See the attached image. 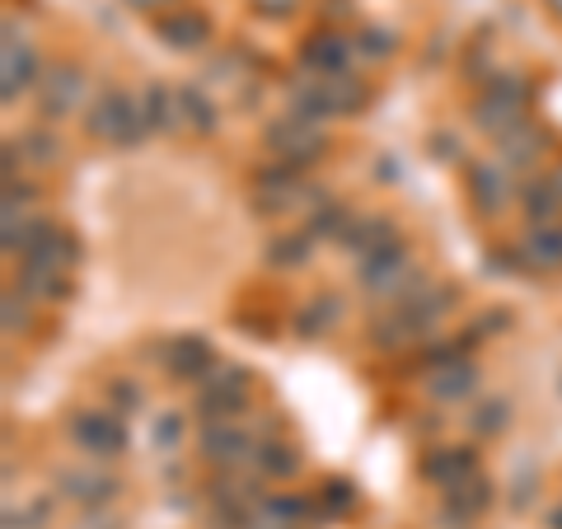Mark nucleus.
I'll return each instance as SVG.
<instances>
[{
  "label": "nucleus",
  "instance_id": "nucleus-1",
  "mask_svg": "<svg viewBox=\"0 0 562 529\" xmlns=\"http://www.w3.org/2000/svg\"><path fill=\"white\" fill-rule=\"evenodd\" d=\"M366 85L342 70V76H310L301 85H291V113H301L310 122H328V117H342V113H357L366 109Z\"/></svg>",
  "mask_w": 562,
  "mask_h": 529
},
{
  "label": "nucleus",
  "instance_id": "nucleus-2",
  "mask_svg": "<svg viewBox=\"0 0 562 529\" xmlns=\"http://www.w3.org/2000/svg\"><path fill=\"white\" fill-rule=\"evenodd\" d=\"M85 132L109 140V146H136L140 136L150 132L146 122V103H140L132 90H117V85H109L90 109H85Z\"/></svg>",
  "mask_w": 562,
  "mask_h": 529
},
{
  "label": "nucleus",
  "instance_id": "nucleus-3",
  "mask_svg": "<svg viewBox=\"0 0 562 529\" xmlns=\"http://www.w3.org/2000/svg\"><path fill=\"white\" fill-rule=\"evenodd\" d=\"M525 113H530V85L520 76H492L487 90L473 99V127L487 136H506L520 122H530Z\"/></svg>",
  "mask_w": 562,
  "mask_h": 529
},
{
  "label": "nucleus",
  "instance_id": "nucleus-4",
  "mask_svg": "<svg viewBox=\"0 0 562 529\" xmlns=\"http://www.w3.org/2000/svg\"><path fill=\"white\" fill-rule=\"evenodd\" d=\"M361 286L380 295L384 305H398V300H408L417 286H427V277H422V268L413 262L408 244H390V249H380L375 258L361 262Z\"/></svg>",
  "mask_w": 562,
  "mask_h": 529
},
{
  "label": "nucleus",
  "instance_id": "nucleus-5",
  "mask_svg": "<svg viewBox=\"0 0 562 529\" xmlns=\"http://www.w3.org/2000/svg\"><path fill=\"white\" fill-rule=\"evenodd\" d=\"M14 254H20L29 272H66L70 277V268L80 262V239L52 221H29Z\"/></svg>",
  "mask_w": 562,
  "mask_h": 529
},
{
  "label": "nucleus",
  "instance_id": "nucleus-6",
  "mask_svg": "<svg viewBox=\"0 0 562 529\" xmlns=\"http://www.w3.org/2000/svg\"><path fill=\"white\" fill-rule=\"evenodd\" d=\"M262 146L272 150V160L305 169V165H314L324 155L328 136H324V122H310L301 113H286V117L268 122V132H262Z\"/></svg>",
  "mask_w": 562,
  "mask_h": 529
},
{
  "label": "nucleus",
  "instance_id": "nucleus-7",
  "mask_svg": "<svg viewBox=\"0 0 562 529\" xmlns=\"http://www.w3.org/2000/svg\"><path fill=\"white\" fill-rule=\"evenodd\" d=\"M244 403H249V370L216 365L198 390V417H202V427L206 421H235L244 413Z\"/></svg>",
  "mask_w": 562,
  "mask_h": 529
},
{
  "label": "nucleus",
  "instance_id": "nucleus-8",
  "mask_svg": "<svg viewBox=\"0 0 562 529\" xmlns=\"http://www.w3.org/2000/svg\"><path fill=\"white\" fill-rule=\"evenodd\" d=\"M85 90H90V80H85V66L57 61V66H52L47 76L38 80V117H43V122H61L66 113L80 109Z\"/></svg>",
  "mask_w": 562,
  "mask_h": 529
},
{
  "label": "nucleus",
  "instance_id": "nucleus-9",
  "mask_svg": "<svg viewBox=\"0 0 562 529\" xmlns=\"http://www.w3.org/2000/svg\"><path fill=\"white\" fill-rule=\"evenodd\" d=\"M29 85H38V52L14 29V20H5V43H0V99L14 103Z\"/></svg>",
  "mask_w": 562,
  "mask_h": 529
},
{
  "label": "nucleus",
  "instance_id": "nucleus-10",
  "mask_svg": "<svg viewBox=\"0 0 562 529\" xmlns=\"http://www.w3.org/2000/svg\"><path fill=\"white\" fill-rule=\"evenodd\" d=\"M254 450H258V436L244 427V421H206V427H202V454H206V464H216V469H244V464H254Z\"/></svg>",
  "mask_w": 562,
  "mask_h": 529
},
{
  "label": "nucleus",
  "instance_id": "nucleus-11",
  "mask_svg": "<svg viewBox=\"0 0 562 529\" xmlns=\"http://www.w3.org/2000/svg\"><path fill=\"white\" fill-rule=\"evenodd\" d=\"M70 440L90 460H117L127 450V431H122L117 413H76L70 417Z\"/></svg>",
  "mask_w": 562,
  "mask_h": 529
},
{
  "label": "nucleus",
  "instance_id": "nucleus-12",
  "mask_svg": "<svg viewBox=\"0 0 562 529\" xmlns=\"http://www.w3.org/2000/svg\"><path fill=\"white\" fill-rule=\"evenodd\" d=\"M165 365H169L173 380L202 384L211 370H216V347H211V338H198V333H188V338H173V342H169Z\"/></svg>",
  "mask_w": 562,
  "mask_h": 529
},
{
  "label": "nucleus",
  "instance_id": "nucleus-13",
  "mask_svg": "<svg viewBox=\"0 0 562 529\" xmlns=\"http://www.w3.org/2000/svg\"><path fill=\"white\" fill-rule=\"evenodd\" d=\"M351 38H342V33H310L305 47H301V66L310 70V76H342L347 61H351Z\"/></svg>",
  "mask_w": 562,
  "mask_h": 529
},
{
  "label": "nucleus",
  "instance_id": "nucleus-14",
  "mask_svg": "<svg viewBox=\"0 0 562 529\" xmlns=\"http://www.w3.org/2000/svg\"><path fill=\"white\" fill-rule=\"evenodd\" d=\"M155 33H160L165 47H179V52H198L211 43V20L198 10H169L155 20Z\"/></svg>",
  "mask_w": 562,
  "mask_h": 529
},
{
  "label": "nucleus",
  "instance_id": "nucleus-15",
  "mask_svg": "<svg viewBox=\"0 0 562 529\" xmlns=\"http://www.w3.org/2000/svg\"><path fill=\"white\" fill-rule=\"evenodd\" d=\"M512 198V173L502 165H473L469 169V202L483 211V216H497Z\"/></svg>",
  "mask_w": 562,
  "mask_h": 529
},
{
  "label": "nucleus",
  "instance_id": "nucleus-16",
  "mask_svg": "<svg viewBox=\"0 0 562 529\" xmlns=\"http://www.w3.org/2000/svg\"><path fill=\"white\" fill-rule=\"evenodd\" d=\"M479 473V454H473L469 446H450V450H431L427 464H422V479L436 483V487H454Z\"/></svg>",
  "mask_w": 562,
  "mask_h": 529
},
{
  "label": "nucleus",
  "instance_id": "nucleus-17",
  "mask_svg": "<svg viewBox=\"0 0 562 529\" xmlns=\"http://www.w3.org/2000/svg\"><path fill=\"white\" fill-rule=\"evenodd\" d=\"M57 487H61V497H70V502L99 506V502H109L117 492V479H113V473H99L94 464H85V469H61Z\"/></svg>",
  "mask_w": 562,
  "mask_h": 529
},
{
  "label": "nucleus",
  "instance_id": "nucleus-18",
  "mask_svg": "<svg viewBox=\"0 0 562 529\" xmlns=\"http://www.w3.org/2000/svg\"><path fill=\"white\" fill-rule=\"evenodd\" d=\"M539 155H543V132L535 127V122H520V127L497 136V165L506 173H512V169H530Z\"/></svg>",
  "mask_w": 562,
  "mask_h": 529
},
{
  "label": "nucleus",
  "instance_id": "nucleus-19",
  "mask_svg": "<svg viewBox=\"0 0 562 529\" xmlns=\"http://www.w3.org/2000/svg\"><path fill=\"white\" fill-rule=\"evenodd\" d=\"M342 244H347L351 254H357V262H366V258H375L380 249L398 244V235H394V221H390V216H361V221L347 225Z\"/></svg>",
  "mask_w": 562,
  "mask_h": 529
},
{
  "label": "nucleus",
  "instance_id": "nucleus-20",
  "mask_svg": "<svg viewBox=\"0 0 562 529\" xmlns=\"http://www.w3.org/2000/svg\"><path fill=\"white\" fill-rule=\"evenodd\" d=\"M140 103H146L150 132H179L183 127V99H179V90H169V85H146Z\"/></svg>",
  "mask_w": 562,
  "mask_h": 529
},
{
  "label": "nucleus",
  "instance_id": "nucleus-21",
  "mask_svg": "<svg viewBox=\"0 0 562 529\" xmlns=\"http://www.w3.org/2000/svg\"><path fill=\"white\" fill-rule=\"evenodd\" d=\"M427 390H431V398H441V403L469 398L473 390H479V365H473V361H454V365H441V370H431Z\"/></svg>",
  "mask_w": 562,
  "mask_h": 529
},
{
  "label": "nucleus",
  "instance_id": "nucleus-22",
  "mask_svg": "<svg viewBox=\"0 0 562 529\" xmlns=\"http://www.w3.org/2000/svg\"><path fill=\"white\" fill-rule=\"evenodd\" d=\"M487 506H492V483L483 479V473H473V479L446 487V510H450V516H460L464 525H469L473 516H483Z\"/></svg>",
  "mask_w": 562,
  "mask_h": 529
},
{
  "label": "nucleus",
  "instance_id": "nucleus-23",
  "mask_svg": "<svg viewBox=\"0 0 562 529\" xmlns=\"http://www.w3.org/2000/svg\"><path fill=\"white\" fill-rule=\"evenodd\" d=\"M520 258L530 268H562V225H530L520 244Z\"/></svg>",
  "mask_w": 562,
  "mask_h": 529
},
{
  "label": "nucleus",
  "instance_id": "nucleus-24",
  "mask_svg": "<svg viewBox=\"0 0 562 529\" xmlns=\"http://www.w3.org/2000/svg\"><path fill=\"white\" fill-rule=\"evenodd\" d=\"M520 202H525V216H530V225H562V192L553 188V179L530 183Z\"/></svg>",
  "mask_w": 562,
  "mask_h": 529
},
{
  "label": "nucleus",
  "instance_id": "nucleus-25",
  "mask_svg": "<svg viewBox=\"0 0 562 529\" xmlns=\"http://www.w3.org/2000/svg\"><path fill=\"white\" fill-rule=\"evenodd\" d=\"M338 314H342V305L333 295H319V300H310V305L295 314V333H301L305 342H314V338H324V333L338 324Z\"/></svg>",
  "mask_w": 562,
  "mask_h": 529
},
{
  "label": "nucleus",
  "instance_id": "nucleus-26",
  "mask_svg": "<svg viewBox=\"0 0 562 529\" xmlns=\"http://www.w3.org/2000/svg\"><path fill=\"white\" fill-rule=\"evenodd\" d=\"M254 469L268 473V479H291V473L301 469V454H295V446H281V440H258Z\"/></svg>",
  "mask_w": 562,
  "mask_h": 529
},
{
  "label": "nucleus",
  "instance_id": "nucleus-27",
  "mask_svg": "<svg viewBox=\"0 0 562 529\" xmlns=\"http://www.w3.org/2000/svg\"><path fill=\"white\" fill-rule=\"evenodd\" d=\"M310 249H314V239H310L305 230H281V235L268 244V262H272V268H305Z\"/></svg>",
  "mask_w": 562,
  "mask_h": 529
},
{
  "label": "nucleus",
  "instance_id": "nucleus-28",
  "mask_svg": "<svg viewBox=\"0 0 562 529\" xmlns=\"http://www.w3.org/2000/svg\"><path fill=\"white\" fill-rule=\"evenodd\" d=\"M351 225V211L342 202H319V211L305 221V235L310 239H342Z\"/></svg>",
  "mask_w": 562,
  "mask_h": 529
},
{
  "label": "nucleus",
  "instance_id": "nucleus-29",
  "mask_svg": "<svg viewBox=\"0 0 562 529\" xmlns=\"http://www.w3.org/2000/svg\"><path fill=\"white\" fill-rule=\"evenodd\" d=\"M179 99H183V127H192V132H216V103L206 99L202 85H183Z\"/></svg>",
  "mask_w": 562,
  "mask_h": 529
},
{
  "label": "nucleus",
  "instance_id": "nucleus-30",
  "mask_svg": "<svg viewBox=\"0 0 562 529\" xmlns=\"http://www.w3.org/2000/svg\"><path fill=\"white\" fill-rule=\"evenodd\" d=\"M20 291L29 300H66L70 295V277L66 272H29V268H20Z\"/></svg>",
  "mask_w": 562,
  "mask_h": 529
},
{
  "label": "nucleus",
  "instance_id": "nucleus-31",
  "mask_svg": "<svg viewBox=\"0 0 562 529\" xmlns=\"http://www.w3.org/2000/svg\"><path fill=\"white\" fill-rule=\"evenodd\" d=\"M20 150H24V160H33V165H57L61 160V140L52 136L47 127H29L20 136Z\"/></svg>",
  "mask_w": 562,
  "mask_h": 529
},
{
  "label": "nucleus",
  "instance_id": "nucleus-32",
  "mask_svg": "<svg viewBox=\"0 0 562 529\" xmlns=\"http://www.w3.org/2000/svg\"><path fill=\"white\" fill-rule=\"evenodd\" d=\"M371 342H375L380 351H398V347H408V342H417V338H413L408 328H403V319H398L394 305H390V309H384L380 319L371 324Z\"/></svg>",
  "mask_w": 562,
  "mask_h": 529
},
{
  "label": "nucleus",
  "instance_id": "nucleus-33",
  "mask_svg": "<svg viewBox=\"0 0 562 529\" xmlns=\"http://www.w3.org/2000/svg\"><path fill=\"white\" fill-rule=\"evenodd\" d=\"M506 421H512V403H506V398H487V403H479V408H473L469 427L479 431V436H497Z\"/></svg>",
  "mask_w": 562,
  "mask_h": 529
},
{
  "label": "nucleus",
  "instance_id": "nucleus-34",
  "mask_svg": "<svg viewBox=\"0 0 562 529\" xmlns=\"http://www.w3.org/2000/svg\"><path fill=\"white\" fill-rule=\"evenodd\" d=\"M351 47H357V57H371V61H384V57H390V52L398 47V38H394V33L390 29H361L357 33V38H351Z\"/></svg>",
  "mask_w": 562,
  "mask_h": 529
},
{
  "label": "nucleus",
  "instance_id": "nucleus-35",
  "mask_svg": "<svg viewBox=\"0 0 562 529\" xmlns=\"http://www.w3.org/2000/svg\"><path fill=\"white\" fill-rule=\"evenodd\" d=\"M319 497H324V510H333V516H342V510L357 506V492H351L347 479H333V483L319 492Z\"/></svg>",
  "mask_w": 562,
  "mask_h": 529
},
{
  "label": "nucleus",
  "instance_id": "nucleus-36",
  "mask_svg": "<svg viewBox=\"0 0 562 529\" xmlns=\"http://www.w3.org/2000/svg\"><path fill=\"white\" fill-rule=\"evenodd\" d=\"M5 333H20V328H29V295L24 291H5Z\"/></svg>",
  "mask_w": 562,
  "mask_h": 529
},
{
  "label": "nucleus",
  "instance_id": "nucleus-37",
  "mask_svg": "<svg viewBox=\"0 0 562 529\" xmlns=\"http://www.w3.org/2000/svg\"><path fill=\"white\" fill-rule=\"evenodd\" d=\"M179 436H183V417L179 413H165L160 421H155V446L160 450H173L179 446Z\"/></svg>",
  "mask_w": 562,
  "mask_h": 529
},
{
  "label": "nucleus",
  "instance_id": "nucleus-38",
  "mask_svg": "<svg viewBox=\"0 0 562 529\" xmlns=\"http://www.w3.org/2000/svg\"><path fill=\"white\" fill-rule=\"evenodd\" d=\"M109 394H113L117 408H127V413H136L140 403H146V394H140V384H127V380H113V384H109Z\"/></svg>",
  "mask_w": 562,
  "mask_h": 529
},
{
  "label": "nucleus",
  "instance_id": "nucleus-39",
  "mask_svg": "<svg viewBox=\"0 0 562 529\" xmlns=\"http://www.w3.org/2000/svg\"><path fill=\"white\" fill-rule=\"evenodd\" d=\"M301 0H254V10L258 14H268V20H281V14H291Z\"/></svg>",
  "mask_w": 562,
  "mask_h": 529
},
{
  "label": "nucleus",
  "instance_id": "nucleus-40",
  "mask_svg": "<svg viewBox=\"0 0 562 529\" xmlns=\"http://www.w3.org/2000/svg\"><path fill=\"white\" fill-rule=\"evenodd\" d=\"M132 10H140V14H155V10H165V5H173V0H127Z\"/></svg>",
  "mask_w": 562,
  "mask_h": 529
},
{
  "label": "nucleus",
  "instance_id": "nucleus-41",
  "mask_svg": "<svg viewBox=\"0 0 562 529\" xmlns=\"http://www.w3.org/2000/svg\"><path fill=\"white\" fill-rule=\"evenodd\" d=\"M80 529H113V520H109V516H85Z\"/></svg>",
  "mask_w": 562,
  "mask_h": 529
},
{
  "label": "nucleus",
  "instance_id": "nucleus-42",
  "mask_svg": "<svg viewBox=\"0 0 562 529\" xmlns=\"http://www.w3.org/2000/svg\"><path fill=\"white\" fill-rule=\"evenodd\" d=\"M549 179H553V188H558V192H562V165H558V169H553V173H549Z\"/></svg>",
  "mask_w": 562,
  "mask_h": 529
},
{
  "label": "nucleus",
  "instance_id": "nucleus-43",
  "mask_svg": "<svg viewBox=\"0 0 562 529\" xmlns=\"http://www.w3.org/2000/svg\"><path fill=\"white\" fill-rule=\"evenodd\" d=\"M543 5H549V10L558 14V20H562V0H543Z\"/></svg>",
  "mask_w": 562,
  "mask_h": 529
}]
</instances>
